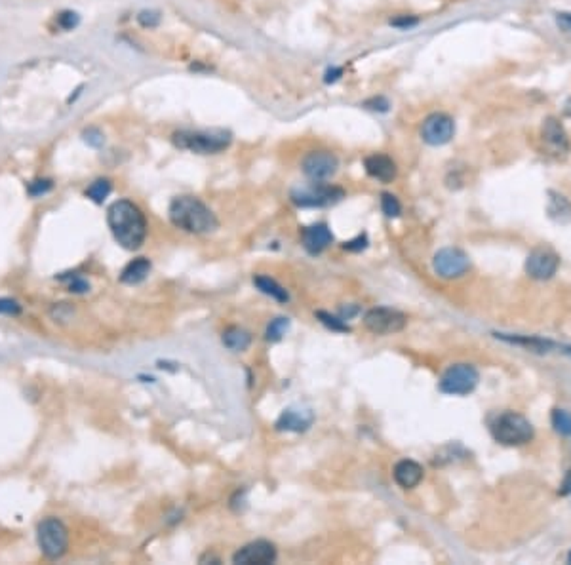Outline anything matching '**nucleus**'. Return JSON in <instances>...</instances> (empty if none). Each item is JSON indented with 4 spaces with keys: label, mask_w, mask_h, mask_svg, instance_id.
Segmentation results:
<instances>
[{
    "label": "nucleus",
    "mask_w": 571,
    "mask_h": 565,
    "mask_svg": "<svg viewBox=\"0 0 571 565\" xmlns=\"http://www.w3.org/2000/svg\"><path fill=\"white\" fill-rule=\"evenodd\" d=\"M107 223L112 236L124 250H138L147 238V219L130 200H117L107 211Z\"/></svg>",
    "instance_id": "f257e3e1"
},
{
    "label": "nucleus",
    "mask_w": 571,
    "mask_h": 565,
    "mask_svg": "<svg viewBox=\"0 0 571 565\" xmlns=\"http://www.w3.org/2000/svg\"><path fill=\"white\" fill-rule=\"evenodd\" d=\"M170 221L177 229L191 234H208L217 229V217L212 209L195 196H177L168 208Z\"/></svg>",
    "instance_id": "f03ea898"
},
{
    "label": "nucleus",
    "mask_w": 571,
    "mask_h": 565,
    "mask_svg": "<svg viewBox=\"0 0 571 565\" xmlns=\"http://www.w3.org/2000/svg\"><path fill=\"white\" fill-rule=\"evenodd\" d=\"M174 145L196 154H217L225 151L232 135L225 130H181L174 133Z\"/></svg>",
    "instance_id": "7ed1b4c3"
},
{
    "label": "nucleus",
    "mask_w": 571,
    "mask_h": 565,
    "mask_svg": "<svg viewBox=\"0 0 571 565\" xmlns=\"http://www.w3.org/2000/svg\"><path fill=\"white\" fill-rule=\"evenodd\" d=\"M491 436L503 446H524L533 438V426L520 413L507 412L491 423Z\"/></svg>",
    "instance_id": "20e7f679"
},
{
    "label": "nucleus",
    "mask_w": 571,
    "mask_h": 565,
    "mask_svg": "<svg viewBox=\"0 0 571 565\" xmlns=\"http://www.w3.org/2000/svg\"><path fill=\"white\" fill-rule=\"evenodd\" d=\"M36 538L42 554L48 559H59L69 548V531L57 518H46L38 523Z\"/></svg>",
    "instance_id": "39448f33"
},
{
    "label": "nucleus",
    "mask_w": 571,
    "mask_h": 565,
    "mask_svg": "<svg viewBox=\"0 0 571 565\" xmlns=\"http://www.w3.org/2000/svg\"><path fill=\"white\" fill-rule=\"evenodd\" d=\"M290 196H292V202L299 208H324L345 198V190L335 185L314 181L306 187L293 188Z\"/></svg>",
    "instance_id": "423d86ee"
},
{
    "label": "nucleus",
    "mask_w": 571,
    "mask_h": 565,
    "mask_svg": "<svg viewBox=\"0 0 571 565\" xmlns=\"http://www.w3.org/2000/svg\"><path fill=\"white\" fill-rule=\"evenodd\" d=\"M478 371L470 363H455L452 368H447L446 373L440 379V391L444 394H452V396H465L468 392H473L478 384Z\"/></svg>",
    "instance_id": "0eeeda50"
},
{
    "label": "nucleus",
    "mask_w": 571,
    "mask_h": 565,
    "mask_svg": "<svg viewBox=\"0 0 571 565\" xmlns=\"http://www.w3.org/2000/svg\"><path fill=\"white\" fill-rule=\"evenodd\" d=\"M408 324L404 312L389 307L369 308L364 314V326L376 335H392L402 331Z\"/></svg>",
    "instance_id": "6e6552de"
},
{
    "label": "nucleus",
    "mask_w": 571,
    "mask_h": 565,
    "mask_svg": "<svg viewBox=\"0 0 571 565\" xmlns=\"http://www.w3.org/2000/svg\"><path fill=\"white\" fill-rule=\"evenodd\" d=\"M470 261L468 255L459 248H444L440 250L434 259H432V269L438 274L440 278H459L468 271Z\"/></svg>",
    "instance_id": "1a4fd4ad"
},
{
    "label": "nucleus",
    "mask_w": 571,
    "mask_h": 565,
    "mask_svg": "<svg viewBox=\"0 0 571 565\" xmlns=\"http://www.w3.org/2000/svg\"><path fill=\"white\" fill-rule=\"evenodd\" d=\"M455 133V122L446 112H432L421 126V137L432 146H440L450 143Z\"/></svg>",
    "instance_id": "9d476101"
},
{
    "label": "nucleus",
    "mask_w": 571,
    "mask_h": 565,
    "mask_svg": "<svg viewBox=\"0 0 571 565\" xmlns=\"http://www.w3.org/2000/svg\"><path fill=\"white\" fill-rule=\"evenodd\" d=\"M339 167V160L334 153L327 151H314L309 153L301 162V170L303 174L311 179V181H326L332 175H335Z\"/></svg>",
    "instance_id": "9b49d317"
},
{
    "label": "nucleus",
    "mask_w": 571,
    "mask_h": 565,
    "mask_svg": "<svg viewBox=\"0 0 571 565\" xmlns=\"http://www.w3.org/2000/svg\"><path fill=\"white\" fill-rule=\"evenodd\" d=\"M276 546L269 541H253L235 552L232 562L242 565H269L276 562Z\"/></svg>",
    "instance_id": "f8f14e48"
},
{
    "label": "nucleus",
    "mask_w": 571,
    "mask_h": 565,
    "mask_svg": "<svg viewBox=\"0 0 571 565\" xmlns=\"http://www.w3.org/2000/svg\"><path fill=\"white\" fill-rule=\"evenodd\" d=\"M560 259L551 250H535L531 251L530 257L526 261V272L535 280H551L558 271Z\"/></svg>",
    "instance_id": "ddd939ff"
},
{
    "label": "nucleus",
    "mask_w": 571,
    "mask_h": 565,
    "mask_svg": "<svg viewBox=\"0 0 571 565\" xmlns=\"http://www.w3.org/2000/svg\"><path fill=\"white\" fill-rule=\"evenodd\" d=\"M314 421V415L311 409H301V407H290L282 412L279 419H276V430L280 432H305L311 428Z\"/></svg>",
    "instance_id": "4468645a"
},
{
    "label": "nucleus",
    "mask_w": 571,
    "mask_h": 565,
    "mask_svg": "<svg viewBox=\"0 0 571 565\" xmlns=\"http://www.w3.org/2000/svg\"><path fill=\"white\" fill-rule=\"evenodd\" d=\"M301 240H303V248L311 255H318L334 242V234H332V230L326 223H316L303 229Z\"/></svg>",
    "instance_id": "2eb2a0df"
},
{
    "label": "nucleus",
    "mask_w": 571,
    "mask_h": 565,
    "mask_svg": "<svg viewBox=\"0 0 571 565\" xmlns=\"http://www.w3.org/2000/svg\"><path fill=\"white\" fill-rule=\"evenodd\" d=\"M364 167H366L369 177H373V179L381 183H390L396 177V164L387 154H369L364 160Z\"/></svg>",
    "instance_id": "dca6fc26"
},
{
    "label": "nucleus",
    "mask_w": 571,
    "mask_h": 565,
    "mask_svg": "<svg viewBox=\"0 0 571 565\" xmlns=\"http://www.w3.org/2000/svg\"><path fill=\"white\" fill-rule=\"evenodd\" d=\"M392 478L402 489L417 488L419 481L423 480V467L411 459L400 460L392 470Z\"/></svg>",
    "instance_id": "f3484780"
},
{
    "label": "nucleus",
    "mask_w": 571,
    "mask_h": 565,
    "mask_svg": "<svg viewBox=\"0 0 571 565\" xmlns=\"http://www.w3.org/2000/svg\"><path fill=\"white\" fill-rule=\"evenodd\" d=\"M149 272H151V261L149 259H133L120 272V282L128 284V286H135V284H141L149 276Z\"/></svg>",
    "instance_id": "a211bd4d"
},
{
    "label": "nucleus",
    "mask_w": 571,
    "mask_h": 565,
    "mask_svg": "<svg viewBox=\"0 0 571 565\" xmlns=\"http://www.w3.org/2000/svg\"><path fill=\"white\" fill-rule=\"evenodd\" d=\"M253 284H255V287H258L259 292L269 295L271 299L279 301V303H288V301H290V295L286 292V287L280 286L279 282L272 280L271 276L258 274V276H253Z\"/></svg>",
    "instance_id": "6ab92c4d"
},
{
    "label": "nucleus",
    "mask_w": 571,
    "mask_h": 565,
    "mask_svg": "<svg viewBox=\"0 0 571 565\" xmlns=\"http://www.w3.org/2000/svg\"><path fill=\"white\" fill-rule=\"evenodd\" d=\"M223 345L232 352H242L251 345V335L246 329L238 328V326H230L225 329Z\"/></svg>",
    "instance_id": "aec40b11"
},
{
    "label": "nucleus",
    "mask_w": 571,
    "mask_h": 565,
    "mask_svg": "<svg viewBox=\"0 0 571 565\" xmlns=\"http://www.w3.org/2000/svg\"><path fill=\"white\" fill-rule=\"evenodd\" d=\"M549 216L556 223H570L571 221V204L565 196L558 193H549Z\"/></svg>",
    "instance_id": "412c9836"
},
{
    "label": "nucleus",
    "mask_w": 571,
    "mask_h": 565,
    "mask_svg": "<svg viewBox=\"0 0 571 565\" xmlns=\"http://www.w3.org/2000/svg\"><path fill=\"white\" fill-rule=\"evenodd\" d=\"M543 140L556 149H568V137L562 124L556 119H547L543 124Z\"/></svg>",
    "instance_id": "4be33fe9"
},
{
    "label": "nucleus",
    "mask_w": 571,
    "mask_h": 565,
    "mask_svg": "<svg viewBox=\"0 0 571 565\" xmlns=\"http://www.w3.org/2000/svg\"><path fill=\"white\" fill-rule=\"evenodd\" d=\"M111 190L112 187L109 179H98V181H94L90 187H88L86 196H88L90 200H94L96 204H103L105 198L111 195Z\"/></svg>",
    "instance_id": "5701e85b"
},
{
    "label": "nucleus",
    "mask_w": 571,
    "mask_h": 565,
    "mask_svg": "<svg viewBox=\"0 0 571 565\" xmlns=\"http://www.w3.org/2000/svg\"><path fill=\"white\" fill-rule=\"evenodd\" d=\"M316 318H318L326 328L332 329V331H339V333H347V331H350V326H348L347 322L343 320V318H337V316H332L329 312L318 310V312H316Z\"/></svg>",
    "instance_id": "b1692460"
},
{
    "label": "nucleus",
    "mask_w": 571,
    "mask_h": 565,
    "mask_svg": "<svg viewBox=\"0 0 571 565\" xmlns=\"http://www.w3.org/2000/svg\"><path fill=\"white\" fill-rule=\"evenodd\" d=\"M552 426H554V430H556V432L564 434V436L571 434L570 413L564 412V409H554V412H552Z\"/></svg>",
    "instance_id": "393cba45"
},
{
    "label": "nucleus",
    "mask_w": 571,
    "mask_h": 565,
    "mask_svg": "<svg viewBox=\"0 0 571 565\" xmlns=\"http://www.w3.org/2000/svg\"><path fill=\"white\" fill-rule=\"evenodd\" d=\"M288 326H290V320L288 318H274V320L269 324V328H267V339L272 342H276L282 339V335L286 333V329H288Z\"/></svg>",
    "instance_id": "a878e982"
},
{
    "label": "nucleus",
    "mask_w": 571,
    "mask_h": 565,
    "mask_svg": "<svg viewBox=\"0 0 571 565\" xmlns=\"http://www.w3.org/2000/svg\"><path fill=\"white\" fill-rule=\"evenodd\" d=\"M381 209L387 217H398L402 213V204L398 202V198L390 193L381 195Z\"/></svg>",
    "instance_id": "bb28decb"
},
{
    "label": "nucleus",
    "mask_w": 571,
    "mask_h": 565,
    "mask_svg": "<svg viewBox=\"0 0 571 565\" xmlns=\"http://www.w3.org/2000/svg\"><path fill=\"white\" fill-rule=\"evenodd\" d=\"M138 21H140L141 27L153 29L161 23V12H156V10H143L138 15Z\"/></svg>",
    "instance_id": "cd10ccee"
},
{
    "label": "nucleus",
    "mask_w": 571,
    "mask_h": 565,
    "mask_svg": "<svg viewBox=\"0 0 571 565\" xmlns=\"http://www.w3.org/2000/svg\"><path fill=\"white\" fill-rule=\"evenodd\" d=\"M78 21H80V17H78L77 12H61V14L57 15V23H59V27L65 29V31H71V29H75L78 25Z\"/></svg>",
    "instance_id": "c85d7f7f"
},
{
    "label": "nucleus",
    "mask_w": 571,
    "mask_h": 565,
    "mask_svg": "<svg viewBox=\"0 0 571 565\" xmlns=\"http://www.w3.org/2000/svg\"><path fill=\"white\" fill-rule=\"evenodd\" d=\"M364 107L369 109V111H377V112H387L389 111V99L383 98V96H376V98H369L364 101Z\"/></svg>",
    "instance_id": "c756f323"
},
{
    "label": "nucleus",
    "mask_w": 571,
    "mask_h": 565,
    "mask_svg": "<svg viewBox=\"0 0 571 565\" xmlns=\"http://www.w3.org/2000/svg\"><path fill=\"white\" fill-rule=\"evenodd\" d=\"M50 188H52V181H50V179H36V181L29 183V195L31 196L46 195Z\"/></svg>",
    "instance_id": "7c9ffc66"
},
{
    "label": "nucleus",
    "mask_w": 571,
    "mask_h": 565,
    "mask_svg": "<svg viewBox=\"0 0 571 565\" xmlns=\"http://www.w3.org/2000/svg\"><path fill=\"white\" fill-rule=\"evenodd\" d=\"M417 23L419 17H415V15H398V17H392V20H390V25L396 29L415 27Z\"/></svg>",
    "instance_id": "2f4dec72"
},
{
    "label": "nucleus",
    "mask_w": 571,
    "mask_h": 565,
    "mask_svg": "<svg viewBox=\"0 0 571 565\" xmlns=\"http://www.w3.org/2000/svg\"><path fill=\"white\" fill-rule=\"evenodd\" d=\"M21 312L20 303L14 299H0V314H8V316H17Z\"/></svg>",
    "instance_id": "473e14b6"
},
{
    "label": "nucleus",
    "mask_w": 571,
    "mask_h": 565,
    "mask_svg": "<svg viewBox=\"0 0 571 565\" xmlns=\"http://www.w3.org/2000/svg\"><path fill=\"white\" fill-rule=\"evenodd\" d=\"M84 140H86V143H90L91 146H101L103 145L105 137L98 128H90V130L84 132Z\"/></svg>",
    "instance_id": "72a5a7b5"
},
{
    "label": "nucleus",
    "mask_w": 571,
    "mask_h": 565,
    "mask_svg": "<svg viewBox=\"0 0 571 565\" xmlns=\"http://www.w3.org/2000/svg\"><path fill=\"white\" fill-rule=\"evenodd\" d=\"M345 250L348 251H362L368 248V236L366 234H360V236H356L355 240H350V242H345V246H343Z\"/></svg>",
    "instance_id": "f704fd0d"
},
{
    "label": "nucleus",
    "mask_w": 571,
    "mask_h": 565,
    "mask_svg": "<svg viewBox=\"0 0 571 565\" xmlns=\"http://www.w3.org/2000/svg\"><path fill=\"white\" fill-rule=\"evenodd\" d=\"M556 25L560 31H564V33H570L571 35V12H558Z\"/></svg>",
    "instance_id": "c9c22d12"
},
{
    "label": "nucleus",
    "mask_w": 571,
    "mask_h": 565,
    "mask_svg": "<svg viewBox=\"0 0 571 565\" xmlns=\"http://www.w3.org/2000/svg\"><path fill=\"white\" fill-rule=\"evenodd\" d=\"M69 289L75 293H86L90 289V284L84 278H80V276H75V278L69 282Z\"/></svg>",
    "instance_id": "e433bc0d"
},
{
    "label": "nucleus",
    "mask_w": 571,
    "mask_h": 565,
    "mask_svg": "<svg viewBox=\"0 0 571 565\" xmlns=\"http://www.w3.org/2000/svg\"><path fill=\"white\" fill-rule=\"evenodd\" d=\"M341 77H343L341 67H332V69L326 70V75H324V82L334 84V82H337V80H339Z\"/></svg>",
    "instance_id": "4c0bfd02"
},
{
    "label": "nucleus",
    "mask_w": 571,
    "mask_h": 565,
    "mask_svg": "<svg viewBox=\"0 0 571 565\" xmlns=\"http://www.w3.org/2000/svg\"><path fill=\"white\" fill-rule=\"evenodd\" d=\"M568 493H571V470L565 476L564 483H562V495H568Z\"/></svg>",
    "instance_id": "58836bf2"
},
{
    "label": "nucleus",
    "mask_w": 571,
    "mask_h": 565,
    "mask_svg": "<svg viewBox=\"0 0 571 565\" xmlns=\"http://www.w3.org/2000/svg\"><path fill=\"white\" fill-rule=\"evenodd\" d=\"M568 562H570V564H571V552H570V556H568Z\"/></svg>",
    "instance_id": "ea45409f"
}]
</instances>
